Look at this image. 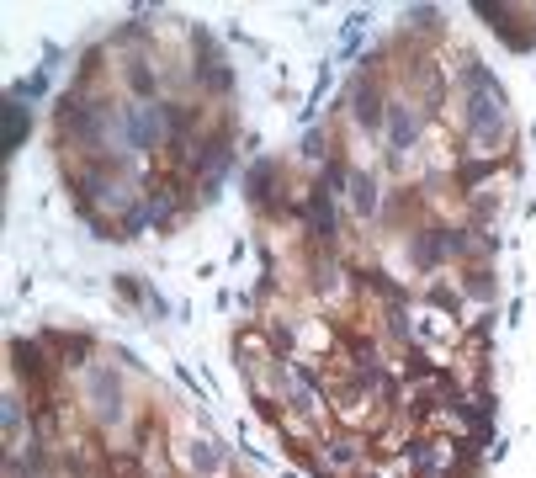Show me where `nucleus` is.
Instances as JSON below:
<instances>
[{
  "mask_svg": "<svg viewBox=\"0 0 536 478\" xmlns=\"http://www.w3.org/2000/svg\"><path fill=\"white\" fill-rule=\"evenodd\" d=\"M176 112H165L159 101H138V107L122 117V133H128L133 149H155V143H165V128Z\"/></svg>",
  "mask_w": 536,
  "mask_h": 478,
  "instance_id": "1",
  "label": "nucleus"
},
{
  "mask_svg": "<svg viewBox=\"0 0 536 478\" xmlns=\"http://www.w3.org/2000/svg\"><path fill=\"white\" fill-rule=\"evenodd\" d=\"M27 122H32V117H27V101H16V96H11V101H6V138H0V143H6V155H11V149H22Z\"/></svg>",
  "mask_w": 536,
  "mask_h": 478,
  "instance_id": "2",
  "label": "nucleus"
},
{
  "mask_svg": "<svg viewBox=\"0 0 536 478\" xmlns=\"http://www.w3.org/2000/svg\"><path fill=\"white\" fill-rule=\"evenodd\" d=\"M356 122H361V128H377V122H382L377 85H356Z\"/></svg>",
  "mask_w": 536,
  "mask_h": 478,
  "instance_id": "3",
  "label": "nucleus"
},
{
  "mask_svg": "<svg viewBox=\"0 0 536 478\" xmlns=\"http://www.w3.org/2000/svg\"><path fill=\"white\" fill-rule=\"evenodd\" d=\"M91 394H96V409H101V415H117V377H112V372H96L91 377Z\"/></svg>",
  "mask_w": 536,
  "mask_h": 478,
  "instance_id": "4",
  "label": "nucleus"
},
{
  "mask_svg": "<svg viewBox=\"0 0 536 478\" xmlns=\"http://www.w3.org/2000/svg\"><path fill=\"white\" fill-rule=\"evenodd\" d=\"M388 133H393V149H409V143H414V133H419V122H414V112H404V107H393V117H388Z\"/></svg>",
  "mask_w": 536,
  "mask_h": 478,
  "instance_id": "5",
  "label": "nucleus"
},
{
  "mask_svg": "<svg viewBox=\"0 0 536 478\" xmlns=\"http://www.w3.org/2000/svg\"><path fill=\"white\" fill-rule=\"evenodd\" d=\"M441 250H446V234H419V239H414V261L425 266V271L441 261Z\"/></svg>",
  "mask_w": 536,
  "mask_h": 478,
  "instance_id": "6",
  "label": "nucleus"
},
{
  "mask_svg": "<svg viewBox=\"0 0 536 478\" xmlns=\"http://www.w3.org/2000/svg\"><path fill=\"white\" fill-rule=\"evenodd\" d=\"M351 181H356V191H351V197H356V213L367 218L372 207H377V181L372 176H351Z\"/></svg>",
  "mask_w": 536,
  "mask_h": 478,
  "instance_id": "7",
  "label": "nucleus"
},
{
  "mask_svg": "<svg viewBox=\"0 0 536 478\" xmlns=\"http://www.w3.org/2000/svg\"><path fill=\"white\" fill-rule=\"evenodd\" d=\"M11 351H16V367H22L27 377H37V372H43V356H37L32 340H11Z\"/></svg>",
  "mask_w": 536,
  "mask_h": 478,
  "instance_id": "8",
  "label": "nucleus"
},
{
  "mask_svg": "<svg viewBox=\"0 0 536 478\" xmlns=\"http://www.w3.org/2000/svg\"><path fill=\"white\" fill-rule=\"evenodd\" d=\"M313 228H319V234H334V207L324 202V191L313 197Z\"/></svg>",
  "mask_w": 536,
  "mask_h": 478,
  "instance_id": "9",
  "label": "nucleus"
},
{
  "mask_svg": "<svg viewBox=\"0 0 536 478\" xmlns=\"http://www.w3.org/2000/svg\"><path fill=\"white\" fill-rule=\"evenodd\" d=\"M191 463L202 467V473H213V467H218V452H213V446H191Z\"/></svg>",
  "mask_w": 536,
  "mask_h": 478,
  "instance_id": "10",
  "label": "nucleus"
},
{
  "mask_svg": "<svg viewBox=\"0 0 536 478\" xmlns=\"http://www.w3.org/2000/svg\"><path fill=\"white\" fill-rule=\"evenodd\" d=\"M467 292H478V298H489V292H494V282H489L483 271H473V276H467Z\"/></svg>",
  "mask_w": 536,
  "mask_h": 478,
  "instance_id": "11",
  "label": "nucleus"
},
{
  "mask_svg": "<svg viewBox=\"0 0 536 478\" xmlns=\"http://www.w3.org/2000/svg\"><path fill=\"white\" fill-rule=\"evenodd\" d=\"M133 85H138V91H143V96H155V75L143 70V64H133Z\"/></svg>",
  "mask_w": 536,
  "mask_h": 478,
  "instance_id": "12",
  "label": "nucleus"
},
{
  "mask_svg": "<svg viewBox=\"0 0 536 478\" xmlns=\"http://www.w3.org/2000/svg\"><path fill=\"white\" fill-rule=\"evenodd\" d=\"M404 367H409V372H414V377H430V361H425V356H419V351H409V356H404Z\"/></svg>",
  "mask_w": 536,
  "mask_h": 478,
  "instance_id": "13",
  "label": "nucleus"
},
{
  "mask_svg": "<svg viewBox=\"0 0 536 478\" xmlns=\"http://www.w3.org/2000/svg\"><path fill=\"white\" fill-rule=\"evenodd\" d=\"M22 425V409H16V399H6V430Z\"/></svg>",
  "mask_w": 536,
  "mask_h": 478,
  "instance_id": "14",
  "label": "nucleus"
}]
</instances>
